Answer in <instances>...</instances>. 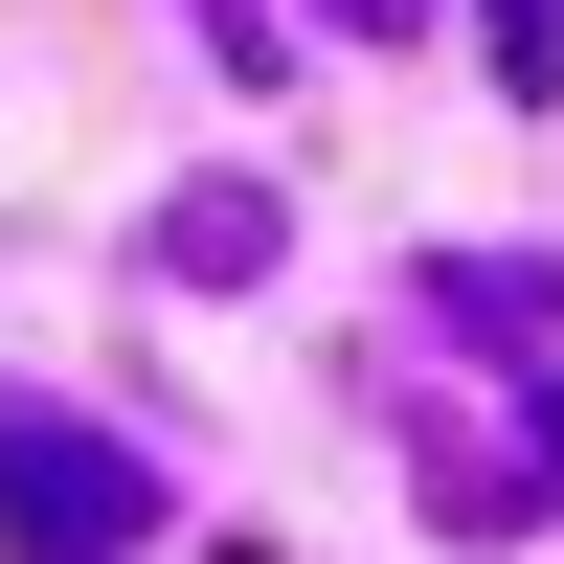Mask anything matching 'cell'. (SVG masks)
Returning <instances> with one entry per match:
<instances>
[{"instance_id":"6da1fadb","label":"cell","mask_w":564,"mask_h":564,"mask_svg":"<svg viewBox=\"0 0 564 564\" xmlns=\"http://www.w3.org/2000/svg\"><path fill=\"white\" fill-rule=\"evenodd\" d=\"M0 520H23V564H135L159 542V475L113 430H68V406H0Z\"/></svg>"},{"instance_id":"7a4b0ae2","label":"cell","mask_w":564,"mask_h":564,"mask_svg":"<svg viewBox=\"0 0 564 564\" xmlns=\"http://www.w3.org/2000/svg\"><path fill=\"white\" fill-rule=\"evenodd\" d=\"M159 271H204V294L271 271V204H249V181H181V204H159Z\"/></svg>"},{"instance_id":"3957f363","label":"cell","mask_w":564,"mask_h":564,"mask_svg":"<svg viewBox=\"0 0 564 564\" xmlns=\"http://www.w3.org/2000/svg\"><path fill=\"white\" fill-rule=\"evenodd\" d=\"M497 23V90H564V45H542V0H475Z\"/></svg>"}]
</instances>
